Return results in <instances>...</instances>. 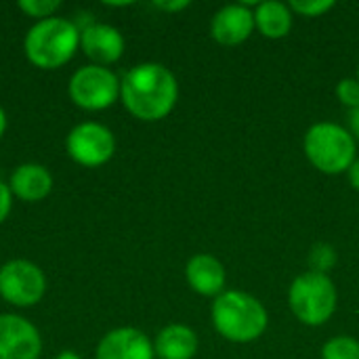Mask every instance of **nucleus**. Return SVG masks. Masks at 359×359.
<instances>
[{
    "label": "nucleus",
    "mask_w": 359,
    "mask_h": 359,
    "mask_svg": "<svg viewBox=\"0 0 359 359\" xmlns=\"http://www.w3.org/2000/svg\"><path fill=\"white\" fill-rule=\"evenodd\" d=\"M120 99L128 114L143 122L164 120L177 105L179 84L162 63H139L120 80Z\"/></svg>",
    "instance_id": "nucleus-1"
},
{
    "label": "nucleus",
    "mask_w": 359,
    "mask_h": 359,
    "mask_svg": "<svg viewBox=\"0 0 359 359\" xmlns=\"http://www.w3.org/2000/svg\"><path fill=\"white\" fill-rule=\"evenodd\" d=\"M80 50V27L76 21L65 17H50L36 21L25 38L23 53L25 59L44 72L63 67Z\"/></svg>",
    "instance_id": "nucleus-2"
},
{
    "label": "nucleus",
    "mask_w": 359,
    "mask_h": 359,
    "mask_svg": "<svg viewBox=\"0 0 359 359\" xmlns=\"http://www.w3.org/2000/svg\"><path fill=\"white\" fill-rule=\"evenodd\" d=\"M263 303L240 290H225L212 303V324L231 343H252L267 330Z\"/></svg>",
    "instance_id": "nucleus-3"
},
{
    "label": "nucleus",
    "mask_w": 359,
    "mask_h": 359,
    "mask_svg": "<svg viewBox=\"0 0 359 359\" xmlns=\"http://www.w3.org/2000/svg\"><path fill=\"white\" fill-rule=\"evenodd\" d=\"M307 160L326 175H341L355 162V137L334 122L313 124L305 135Z\"/></svg>",
    "instance_id": "nucleus-4"
},
{
    "label": "nucleus",
    "mask_w": 359,
    "mask_h": 359,
    "mask_svg": "<svg viewBox=\"0 0 359 359\" xmlns=\"http://www.w3.org/2000/svg\"><path fill=\"white\" fill-rule=\"evenodd\" d=\"M288 305L299 322L307 326H322L337 309V288L326 273L307 271L292 282Z\"/></svg>",
    "instance_id": "nucleus-5"
},
{
    "label": "nucleus",
    "mask_w": 359,
    "mask_h": 359,
    "mask_svg": "<svg viewBox=\"0 0 359 359\" xmlns=\"http://www.w3.org/2000/svg\"><path fill=\"white\" fill-rule=\"evenodd\" d=\"M67 93L76 107L103 111L120 99V78L109 67L88 63L72 74Z\"/></svg>",
    "instance_id": "nucleus-6"
},
{
    "label": "nucleus",
    "mask_w": 359,
    "mask_h": 359,
    "mask_svg": "<svg viewBox=\"0 0 359 359\" xmlns=\"http://www.w3.org/2000/svg\"><path fill=\"white\" fill-rule=\"evenodd\" d=\"M46 276L44 271L25 259L6 261L0 267V299L13 307H34L44 299Z\"/></svg>",
    "instance_id": "nucleus-7"
},
{
    "label": "nucleus",
    "mask_w": 359,
    "mask_h": 359,
    "mask_svg": "<svg viewBox=\"0 0 359 359\" xmlns=\"http://www.w3.org/2000/svg\"><path fill=\"white\" fill-rule=\"evenodd\" d=\"M67 156L82 168H99L116 154L114 133L99 122H80L65 137Z\"/></svg>",
    "instance_id": "nucleus-8"
},
{
    "label": "nucleus",
    "mask_w": 359,
    "mask_h": 359,
    "mask_svg": "<svg viewBox=\"0 0 359 359\" xmlns=\"http://www.w3.org/2000/svg\"><path fill=\"white\" fill-rule=\"evenodd\" d=\"M42 339L38 328L17 313H0V359H38Z\"/></svg>",
    "instance_id": "nucleus-9"
},
{
    "label": "nucleus",
    "mask_w": 359,
    "mask_h": 359,
    "mask_svg": "<svg viewBox=\"0 0 359 359\" xmlns=\"http://www.w3.org/2000/svg\"><path fill=\"white\" fill-rule=\"evenodd\" d=\"M124 36L118 27L109 23L90 21L80 27V48L93 61V65L107 67L122 59L124 55Z\"/></svg>",
    "instance_id": "nucleus-10"
},
{
    "label": "nucleus",
    "mask_w": 359,
    "mask_h": 359,
    "mask_svg": "<svg viewBox=\"0 0 359 359\" xmlns=\"http://www.w3.org/2000/svg\"><path fill=\"white\" fill-rule=\"evenodd\" d=\"M154 343L137 328L122 326L109 330L97 345L95 359H154Z\"/></svg>",
    "instance_id": "nucleus-11"
},
{
    "label": "nucleus",
    "mask_w": 359,
    "mask_h": 359,
    "mask_svg": "<svg viewBox=\"0 0 359 359\" xmlns=\"http://www.w3.org/2000/svg\"><path fill=\"white\" fill-rule=\"evenodd\" d=\"M8 189L13 194V198L21 200V202H42L44 198H48V194L53 191V175L44 164L38 162H25L19 164L8 179Z\"/></svg>",
    "instance_id": "nucleus-12"
},
{
    "label": "nucleus",
    "mask_w": 359,
    "mask_h": 359,
    "mask_svg": "<svg viewBox=\"0 0 359 359\" xmlns=\"http://www.w3.org/2000/svg\"><path fill=\"white\" fill-rule=\"evenodd\" d=\"M255 29V13L248 11L246 4H229L223 6L212 17V38L223 46H236L250 38Z\"/></svg>",
    "instance_id": "nucleus-13"
},
{
    "label": "nucleus",
    "mask_w": 359,
    "mask_h": 359,
    "mask_svg": "<svg viewBox=\"0 0 359 359\" xmlns=\"http://www.w3.org/2000/svg\"><path fill=\"white\" fill-rule=\"evenodd\" d=\"M185 278L191 290L202 297H219L225 288V267L212 255H196L187 261Z\"/></svg>",
    "instance_id": "nucleus-14"
},
{
    "label": "nucleus",
    "mask_w": 359,
    "mask_h": 359,
    "mask_svg": "<svg viewBox=\"0 0 359 359\" xmlns=\"http://www.w3.org/2000/svg\"><path fill=\"white\" fill-rule=\"evenodd\" d=\"M154 351L160 359H191L198 351V337L189 326L170 324L156 337Z\"/></svg>",
    "instance_id": "nucleus-15"
},
{
    "label": "nucleus",
    "mask_w": 359,
    "mask_h": 359,
    "mask_svg": "<svg viewBox=\"0 0 359 359\" xmlns=\"http://www.w3.org/2000/svg\"><path fill=\"white\" fill-rule=\"evenodd\" d=\"M255 25L261 29L265 38L280 40L288 36V32L292 29V11L284 2H261L255 13Z\"/></svg>",
    "instance_id": "nucleus-16"
},
{
    "label": "nucleus",
    "mask_w": 359,
    "mask_h": 359,
    "mask_svg": "<svg viewBox=\"0 0 359 359\" xmlns=\"http://www.w3.org/2000/svg\"><path fill=\"white\" fill-rule=\"evenodd\" d=\"M322 359H359V341L353 337H334L324 345Z\"/></svg>",
    "instance_id": "nucleus-17"
},
{
    "label": "nucleus",
    "mask_w": 359,
    "mask_h": 359,
    "mask_svg": "<svg viewBox=\"0 0 359 359\" xmlns=\"http://www.w3.org/2000/svg\"><path fill=\"white\" fill-rule=\"evenodd\" d=\"M17 8L25 17H32L36 21H44L50 17H57L55 13L61 8V2L59 0H19Z\"/></svg>",
    "instance_id": "nucleus-18"
},
{
    "label": "nucleus",
    "mask_w": 359,
    "mask_h": 359,
    "mask_svg": "<svg viewBox=\"0 0 359 359\" xmlns=\"http://www.w3.org/2000/svg\"><path fill=\"white\" fill-rule=\"evenodd\" d=\"M334 6V0H292L290 2V11L305 15V17H320L324 13H328Z\"/></svg>",
    "instance_id": "nucleus-19"
},
{
    "label": "nucleus",
    "mask_w": 359,
    "mask_h": 359,
    "mask_svg": "<svg viewBox=\"0 0 359 359\" xmlns=\"http://www.w3.org/2000/svg\"><path fill=\"white\" fill-rule=\"evenodd\" d=\"M311 265H313V271L318 273H326L334 261H337V255L332 250V246H326V244H318L313 250H311V257H309Z\"/></svg>",
    "instance_id": "nucleus-20"
},
{
    "label": "nucleus",
    "mask_w": 359,
    "mask_h": 359,
    "mask_svg": "<svg viewBox=\"0 0 359 359\" xmlns=\"http://www.w3.org/2000/svg\"><path fill=\"white\" fill-rule=\"evenodd\" d=\"M337 97L343 105L355 109L359 107V82L353 78H345L337 84Z\"/></svg>",
    "instance_id": "nucleus-21"
},
{
    "label": "nucleus",
    "mask_w": 359,
    "mask_h": 359,
    "mask_svg": "<svg viewBox=\"0 0 359 359\" xmlns=\"http://www.w3.org/2000/svg\"><path fill=\"white\" fill-rule=\"evenodd\" d=\"M13 208V194L8 189V183L0 181V225L8 219Z\"/></svg>",
    "instance_id": "nucleus-22"
},
{
    "label": "nucleus",
    "mask_w": 359,
    "mask_h": 359,
    "mask_svg": "<svg viewBox=\"0 0 359 359\" xmlns=\"http://www.w3.org/2000/svg\"><path fill=\"white\" fill-rule=\"evenodd\" d=\"M156 6L162 8V11H168V13H177V11L187 8L189 2H185V0H181V2H156Z\"/></svg>",
    "instance_id": "nucleus-23"
},
{
    "label": "nucleus",
    "mask_w": 359,
    "mask_h": 359,
    "mask_svg": "<svg viewBox=\"0 0 359 359\" xmlns=\"http://www.w3.org/2000/svg\"><path fill=\"white\" fill-rule=\"evenodd\" d=\"M349 181H351V185L359 191V160H355L351 164V168H349Z\"/></svg>",
    "instance_id": "nucleus-24"
},
{
    "label": "nucleus",
    "mask_w": 359,
    "mask_h": 359,
    "mask_svg": "<svg viewBox=\"0 0 359 359\" xmlns=\"http://www.w3.org/2000/svg\"><path fill=\"white\" fill-rule=\"evenodd\" d=\"M349 124H351V130H353V135L359 139V107L355 109H351V114H349Z\"/></svg>",
    "instance_id": "nucleus-25"
},
{
    "label": "nucleus",
    "mask_w": 359,
    "mask_h": 359,
    "mask_svg": "<svg viewBox=\"0 0 359 359\" xmlns=\"http://www.w3.org/2000/svg\"><path fill=\"white\" fill-rule=\"evenodd\" d=\"M53 359H82L74 349H65V351H59Z\"/></svg>",
    "instance_id": "nucleus-26"
},
{
    "label": "nucleus",
    "mask_w": 359,
    "mask_h": 359,
    "mask_svg": "<svg viewBox=\"0 0 359 359\" xmlns=\"http://www.w3.org/2000/svg\"><path fill=\"white\" fill-rule=\"evenodd\" d=\"M6 114H4V109L0 107V139L4 137V133H6Z\"/></svg>",
    "instance_id": "nucleus-27"
},
{
    "label": "nucleus",
    "mask_w": 359,
    "mask_h": 359,
    "mask_svg": "<svg viewBox=\"0 0 359 359\" xmlns=\"http://www.w3.org/2000/svg\"><path fill=\"white\" fill-rule=\"evenodd\" d=\"M358 82H359V67H358Z\"/></svg>",
    "instance_id": "nucleus-28"
}]
</instances>
